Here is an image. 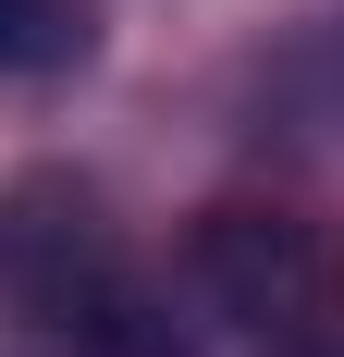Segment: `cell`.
<instances>
[{
    "instance_id": "1",
    "label": "cell",
    "mask_w": 344,
    "mask_h": 357,
    "mask_svg": "<svg viewBox=\"0 0 344 357\" xmlns=\"http://www.w3.org/2000/svg\"><path fill=\"white\" fill-rule=\"evenodd\" d=\"M0 308L74 357H197L172 296L136 271L111 197L62 160H25L0 185Z\"/></svg>"
},
{
    "instance_id": "2",
    "label": "cell",
    "mask_w": 344,
    "mask_h": 357,
    "mask_svg": "<svg viewBox=\"0 0 344 357\" xmlns=\"http://www.w3.org/2000/svg\"><path fill=\"white\" fill-rule=\"evenodd\" d=\"M185 284L209 321L258 333V345H308L344 321V234L295 197H209L185 234Z\"/></svg>"
},
{
    "instance_id": "3",
    "label": "cell",
    "mask_w": 344,
    "mask_h": 357,
    "mask_svg": "<svg viewBox=\"0 0 344 357\" xmlns=\"http://www.w3.org/2000/svg\"><path fill=\"white\" fill-rule=\"evenodd\" d=\"M74 50H86L74 0H0V74H62Z\"/></svg>"
},
{
    "instance_id": "4",
    "label": "cell",
    "mask_w": 344,
    "mask_h": 357,
    "mask_svg": "<svg viewBox=\"0 0 344 357\" xmlns=\"http://www.w3.org/2000/svg\"><path fill=\"white\" fill-rule=\"evenodd\" d=\"M271 357H344V333H308V345H271Z\"/></svg>"
}]
</instances>
